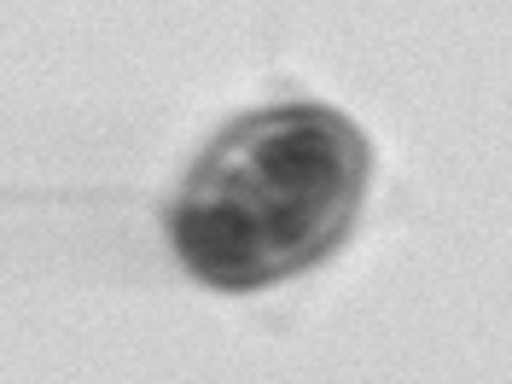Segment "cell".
<instances>
[{"instance_id": "cell-1", "label": "cell", "mask_w": 512, "mask_h": 384, "mask_svg": "<svg viewBox=\"0 0 512 384\" xmlns=\"http://www.w3.org/2000/svg\"><path fill=\"white\" fill-rule=\"evenodd\" d=\"M367 146L332 111H274L222 134L181 198L222 204L251 233L262 280L326 256L361 204Z\"/></svg>"}]
</instances>
